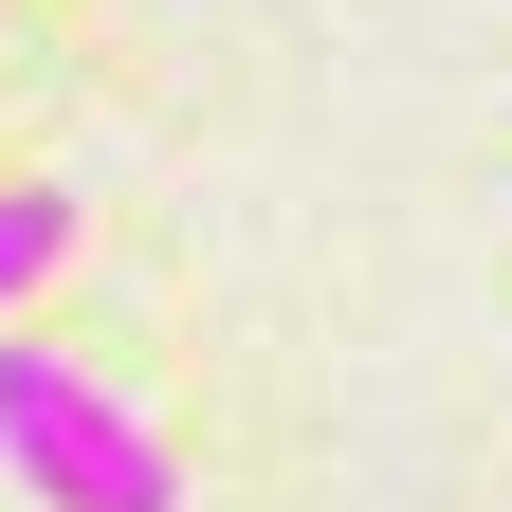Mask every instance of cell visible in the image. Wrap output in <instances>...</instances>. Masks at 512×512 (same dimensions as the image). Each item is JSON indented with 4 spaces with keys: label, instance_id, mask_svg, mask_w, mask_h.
<instances>
[{
    "label": "cell",
    "instance_id": "obj_2",
    "mask_svg": "<svg viewBox=\"0 0 512 512\" xmlns=\"http://www.w3.org/2000/svg\"><path fill=\"white\" fill-rule=\"evenodd\" d=\"M55 256H74V202H55V183H0V311L55 293Z\"/></svg>",
    "mask_w": 512,
    "mask_h": 512
},
{
    "label": "cell",
    "instance_id": "obj_1",
    "mask_svg": "<svg viewBox=\"0 0 512 512\" xmlns=\"http://www.w3.org/2000/svg\"><path fill=\"white\" fill-rule=\"evenodd\" d=\"M0 476L37 512H183V458L147 439V403L92 384L74 348H37V330H0Z\"/></svg>",
    "mask_w": 512,
    "mask_h": 512
}]
</instances>
